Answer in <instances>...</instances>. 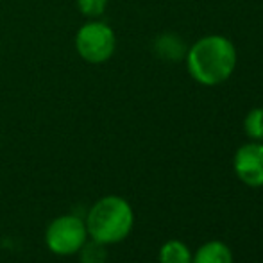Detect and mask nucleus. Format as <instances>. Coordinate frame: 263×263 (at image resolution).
<instances>
[{
	"instance_id": "obj_1",
	"label": "nucleus",
	"mask_w": 263,
	"mask_h": 263,
	"mask_svg": "<svg viewBox=\"0 0 263 263\" xmlns=\"http://www.w3.org/2000/svg\"><path fill=\"white\" fill-rule=\"evenodd\" d=\"M184 63L195 83L202 86H218L235 73L238 52L229 38L222 34H208L188 47Z\"/></svg>"
},
{
	"instance_id": "obj_2",
	"label": "nucleus",
	"mask_w": 263,
	"mask_h": 263,
	"mask_svg": "<svg viewBox=\"0 0 263 263\" xmlns=\"http://www.w3.org/2000/svg\"><path fill=\"white\" fill-rule=\"evenodd\" d=\"M88 236L104 246L120 243L135 228V210L120 195H104L86 213Z\"/></svg>"
},
{
	"instance_id": "obj_3",
	"label": "nucleus",
	"mask_w": 263,
	"mask_h": 263,
	"mask_svg": "<svg viewBox=\"0 0 263 263\" xmlns=\"http://www.w3.org/2000/svg\"><path fill=\"white\" fill-rule=\"evenodd\" d=\"M88 229L83 218L76 215H61L45 229V243L58 256H73L86 243Z\"/></svg>"
},
{
	"instance_id": "obj_4",
	"label": "nucleus",
	"mask_w": 263,
	"mask_h": 263,
	"mask_svg": "<svg viewBox=\"0 0 263 263\" xmlns=\"http://www.w3.org/2000/svg\"><path fill=\"white\" fill-rule=\"evenodd\" d=\"M76 47L81 58L88 63H106L117 49V38L113 29L104 22H88L76 36Z\"/></svg>"
},
{
	"instance_id": "obj_5",
	"label": "nucleus",
	"mask_w": 263,
	"mask_h": 263,
	"mask_svg": "<svg viewBox=\"0 0 263 263\" xmlns=\"http://www.w3.org/2000/svg\"><path fill=\"white\" fill-rule=\"evenodd\" d=\"M233 170L238 181L249 188L263 186V142H247L236 149Z\"/></svg>"
},
{
	"instance_id": "obj_6",
	"label": "nucleus",
	"mask_w": 263,
	"mask_h": 263,
	"mask_svg": "<svg viewBox=\"0 0 263 263\" xmlns=\"http://www.w3.org/2000/svg\"><path fill=\"white\" fill-rule=\"evenodd\" d=\"M233 251L222 240H208L192 256V263H233Z\"/></svg>"
},
{
	"instance_id": "obj_7",
	"label": "nucleus",
	"mask_w": 263,
	"mask_h": 263,
	"mask_svg": "<svg viewBox=\"0 0 263 263\" xmlns=\"http://www.w3.org/2000/svg\"><path fill=\"white\" fill-rule=\"evenodd\" d=\"M186 43L183 38H179L177 34L172 32H166L156 38L154 42V52H156L163 61H170V63H177L183 61L184 55H186Z\"/></svg>"
},
{
	"instance_id": "obj_8",
	"label": "nucleus",
	"mask_w": 263,
	"mask_h": 263,
	"mask_svg": "<svg viewBox=\"0 0 263 263\" xmlns=\"http://www.w3.org/2000/svg\"><path fill=\"white\" fill-rule=\"evenodd\" d=\"M192 256L194 251L186 246L184 242L177 238L166 240L158 253V261L159 263H192Z\"/></svg>"
},
{
	"instance_id": "obj_9",
	"label": "nucleus",
	"mask_w": 263,
	"mask_h": 263,
	"mask_svg": "<svg viewBox=\"0 0 263 263\" xmlns=\"http://www.w3.org/2000/svg\"><path fill=\"white\" fill-rule=\"evenodd\" d=\"M243 133L251 142H263V106L253 107L243 118Z\"/></svg>"
},
{
	"instance_id": "obj_10",
	"label": "nucleus",
	"mask_w": 263,
	"mask_h": 263,
	"mask_svg": "<svg viewBox=\"0 0 263 263\" xmlns=\"http://www.w3.org/2000/svg\"><path fill=\"white\" fill-rule=\"evenodd\" d=\"M104 243H99L95 240L88 238L86 243L81 247L77 254L81 256V263H106L107 261V251Z\"/></svg>"
},
{
	"instance_id": "obj_11",
	"label": "nucleus",
	"mask_w": 263,
	"mask_h": 263,
	"mask_svg": "<svg viewBox=\"0 0 263 263\" xmlns=\"http://www.w3.org/2000/svg\"><path fill=\"white\" fill-rule=\"evenodd\" d=\"M79 11L88 18H99L104 14L107 0H77Z\"/></svg>"
}]
</instances>
